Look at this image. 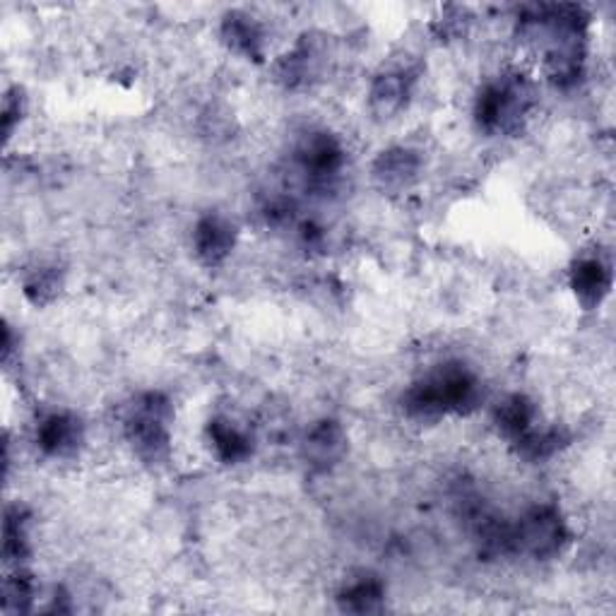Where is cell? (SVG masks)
I'll return each mask as SVG.
<instances>
[{
  "mask_svg": "<svg viewBox=\"0 0 616 616\" xmlns=\"http://www.w3.org/2000/svg\"><path fill=\"white\" fill-rule=\"evenodd\" d=\"M482 402V386L478 376L460 363H445L431 371L424 381L414 383L402 398L404 410L417 419H433L443 414H465Z\"/></svg>",
  "mask_w": 616,
  "mask_h": 616,
  "instance_id": "1",
  "label": "cell"
},
{
  "mask_svg": "<svg viewBox=\"0 0 616 616\" xmlns=\"http://www.w3.org/2000/svg\"><path fill=\"white\" fill-rule=\"evenodd\" d=\"M172 404L160 393L137 398L125 417V437L147 462H162L172 451Z\"/></svg>",
  "mask_w": 616,
  "mask_h": 616,
  "instance_id": "2",
  "label": "cell"
},
{
  "mask_svg": "<svg viewBox=\"0 0 616 616\" xmlns=\"http://www.w3.org/2000/svg\"><path fill=\"white\" fill-rule=\"evenodd\" d=\"M532 106V90L523 78H501L480 92L474 116L486 133H513L521 129Z\"/></svg>",
  "mask_w": 616,
  "mask_h": 616,
  "instance_id": "3",
  "label": "cell"
},
{
  "mask_svg": "<svg viewBox=\"0 0 616 616\" xmlns=\"http://www.w3.org/2000/svg\"><path fill=\"white\" fill-rule=\"evenodd\" d=\"M568 540L564 517L552 506L532 509L521 523L513 527L515 550L527 552L535 558H552L562 554Z\"/></svg>",
  "mask_w": 616,
  "mask_h": 616,
  "instance_id": "4",
  "label": "cell"
},
{
  "mask_svg": "<svg viewBox=\"0 0 616 616\" xmlns=\"http://www.w3.org/2000/svg\"><path fill=\"white\" fill-rule=\"evenodd\" d=\"M297 160L306 176H311L316 184H326L328 178L338 176L342 170V147L335 137L318 133L304 140V145L297 152Z\"/></svg>",
  "mask_w": 616,
  "mask_h": 616,
  "instance_id": "5",
  "label": "cell"
},
{
  "mask_svg": "<svg viewBox=\"0 0 616 616\" xmlns=\"http://www.w3.org/2000/svg\"><path fill=\"white\" fill-rule=\"evenodd\" d=\"M234 244H236V232L232 224L219 215L203 217L193 232L195 254H198V258L205 265H213V268L229 258Z\"/></svg>",
  "mask_w": 616,
  "mask_h": 616,
  "instance_id": "6",
  "label": "cell"
},
{
  "mask_svg": "<svg viewBox=\"0 0 616 616\" xmlns=\"http://www.w3.org/2000/svg\"><path fill=\"white\" fill-rule=\"evenodd\" d=\"M82 439H85V431H82L80 419L63 412L49 414L37 429V441L41 451L51 458H68L78 453Z\"/></svg>",
  "mask_w": 616,
  "mask_h": 616,
  "instance_id": "7",
  "label": "cell"
},
{
  "mask_svg": "<svg viewBox=\"0 0 616 616\" xmlns=\"http://www.w3.org/2000/svg\"><path fill=\"white\" fill-rule=\"evenodd\" d=\"M612 287V270L605 260L583 258L571 273V289L585 308H597Z\"/></svg>",
  "mask_w": 616,
  "mask_h": 616,
  "instance_id": "8",
  "label": "cell"
},
{
  "mask_svg": "<svg viewBox=\"0 0 616 616\" xmlns=\"http://www.w3.org/2000/svg\"><path fill=\"white\" fill-rule=\"evenodd\" d=\"M345 431L338 422H320L311 429L306 437V458L311 460V465L328 468L332 462H338L345 453Z\"/></svg>",
  "mask_w": 616,
  "mask_h": 616,
  "instance_id": "9",
  "label": "cell"
},
{
  "mask_svg": "<svg viewBox=\"0 0 616 616\" xmlns=\"http://www.w3.org/2000/svg\"><path fill=\"white\" fill-rule=\"evenodd\" d=\"M373 174L388 188H408L419 174L417 152L404 147L383 152L373 166Z\"/></svg>",
  "mask_w": 616,
  "mask_h": 616,
  "instance_id": "10",
  "label": "cell"
},
{
  "mask_svg": "<svg viewBox=\"0 0 616 616\" xmlns=\"http://www.w3.org/2000/svg\"><path fill=\"white\" fill-rule=\"evenodd\" d=\"M222 37L227 41L229 49L246 55V59H260L263 55V30L260 24L244 16V12H232V16L222 24Z\"/></svg>",
  "mask_w": 616,
  "mask_h": 616,
  "instance_id": "11",
  "label": "cell"
},
{
  "mask_svg": "<svg viewBox=\"0 0 616 616\" xmlns=\"http://www.w3.org/2000/svg\"><path fill=\"white\" fill-rule=\"evenodd\" d=\"M494 422H496V427H499L503 437L515 443L517 439H523L525 433L537 424L535 404H532L523 396H511L509 400L499 402V408L494 412Z\"/></svg>",
  "mask_w": 616,
  "mask_h": 616,
  "instance_id": "12",
  "label": "cell"
},
{
  "mask_svg": "<svg viewBox=\"0 0 616 616\" xmlns=\"http://www.w3.org/2000/svg\"><path fill=\"white\" fill-rule=\"evenodd\" d=\"M412 90V78L410 73H402V70H393V73L378 75L371 90V104L381 116L396 114L408 102Z\"/></svg>",
  "mask_w": 616,
  "mask_h": 616,
  "instance_id": "13",
  "label": "cell"
},
{
  "mask_svg": "<svg viewBox=\"0 0 616 616\" xmlns=\"http://www.w3.org/2000/svg\"><path fill=\"white\" fill-rule=\"evenodd\" d=\"M209 441H213L215 453L224 462H242L250 455V437L236 427L229 419H215L209 422Z\"/></svg>",
  "mask_w": 616,
  "mask_h": 616,
  "instance_id": "14",
  "label": "cell"
},
{
  "mask_svg": "<svg viewBox=\"0 0 616 616\" xmlns=\"http://www.w3.org/2000/svg\"><path fill=\"white\" fill-rule=\"evenodd\" d=\"M340 602L342 607L349 612L357 614H367V612H376L381 609L383 602V585L378 578H359L355 583H349L345 591L340 593Z\"/></svg>",
  "mask_w": 616,
  "mask_h": 616,
  "instance_id": "15",
  "label": "cell"
},
{
  "mask_svg": "<svg viewBox=\"0 0 616 616\" xmlns=\"http://www.w3.org/2000/svg\"><path fill=\"white\" fill-rule=\"evenodd\" d=\"M61 287V279L53 268H41L24 283V294L34 304H47L55 297V291Z\"/></svg>",
  "mask_w": 616,
  "mask_h": 616,
  "instance_id": "16",
  "label": "cell"
}]
</instances>
